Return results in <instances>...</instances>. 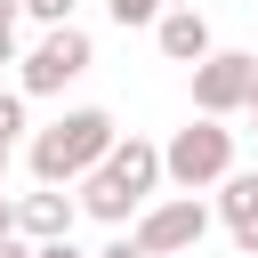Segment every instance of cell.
Instances as JSON below:
<instances>
[{
  "label": "cell",
  "mask_w": 258,
  "mask_h": 258,
  "mask_svg": "<svg viewBox=\"0 0 258 258\" xmlns=\"http://www.w3.org/2000/svg\"><path fill=\"white\" fill-rule=\"evenodd\" d=\"M113 113L105 105H73V113H56L40 137H32V177L40 185H81L105 153H113Z\"/></svg>",
  "instance_id": "cell-1"
},
{
  "label": "cell",
  "mask_w": 258,
  "mask_h": 258,
  "mask_svg": "<svg viewBox=\"0 0 258 258\" xmlns=\"http://www.w3.org/2000/svg\"><path fill=\"white\" fill-rule=\"evenodd\" d=\"M226 169H234V129H226L218 113L185 121V129L161 145V177H169L177 194H202V185H218Z\"/></svg>",
  "instance_id": "cell-2"
},
{
  "label": "cell",
  "mask_w": 258,
  "mask_h": 258,
  "mask_svg": "<svg viewBox=\"0 0 258 258\" xmlns=\"http://www.w3.org/2000/svg\"><path fill=\"white\" fill-rule=\"evenodd\" d=\"M89 64H97L89 32H81V24H48V32L32 40V56H16V89H24V97H56V89L81 81Z\"/></svg>",
  "instance_id": "cell-3"
},
{
  "label": "cell",
  "mask_w": 258,
  "mask_h": 258,
  "mask_svg": "<svg viewBox=\"0 0 258 258\" xmlns=\"http://www.w3.org/2000/svg\"><path fill=\"white\" fill-rule=\"evenodd\" d=\"M129 234H137L153 258L202 250V234H210V202H202V194H169V202H145V210L129 218Z\"/></svg>",
  "instance_id": "cell-4"
},
{
  "label": "cell",
  "mask_w": 258,
  "mask_h": 258,
  "mask_svg": "<svg viewBox=\"0 0 258 258\" xmlns=\"http://www.w3.org/2000/svg\"><path fill=\"white\" fill-rule=\"evenodd\" d=\"M250 81H258V48L242 56V48H210L202 64H194V113H242L250 105Z\"/></svg>",
  "instance_id": "cell-5"
},
{
  "label": "cell",
  "mask_w": 258,
  "mask_h": 258,
  "mask_svg": "<svg viewBox=\"0 0 258 258\" xmlns=\"http://www.w3.org/2000/svg\"><path fill=\"white\" fill-rule=\"evenodd\" d=\"M73 218H81V202H73L64 185L16 194V234H24V242H56V234H73Z\"/></svg>",
  "instance_id": "cell-6"
},
{
  "label": "cell",
  "mask_w": 258,
  "mask_h": 258,
  "mask_svg": "<svg viewBox=\"0 0 258 258\" xmlns=\"http://www.w3.org/2000/svg\"><path fill=\"white\" fill-rule=\"evenodd\" d=\"M218 218H226L234 250L258 258V177H250V169H226V177H218Z\"/></svg>",
  "instance_id": "cell-7"
},
{
  "label": "cell",
  "mask_w": 258,
  "mask_h": 258,
  "mask_svg": "<svg viewBox=\"0 0 258 258\" xmlns=\"http://www.w3.org/2000/svg\"><path fill=\"white\" fill-rule=\"evenodd\" d=\"M153 40H161V56H169V64H202V56L218 48V40H210V16H202V8H161Z\"/></svg>",
  "instance_id": "cell-8"
},
{
  "label": "cell",
  "mask_w": 258,
  "mask_h": 258,
  "mask_svg": "<svg viewBox=\"0 0 258 258\" xmlns=\"http://www.w3.org/2000/svg\"><path fill=\"white\" fill-rule=\"evenodd\" d=\"M73 202H81V210H89L97 226H129V218L145 210V202H137V194H129V185H121V177H113L105 161H97V169L81 177V194H73Z\"/></svg>",
  "instance_id": "cell-9"
},
{
  "label": "cell",
  "mask_w": 258,
  "mask_h": 258,
  "mask_svg": "<svg viewBox=\"0 0 258 258\" xmlns=\"http://www.w3.org/2000/svg\"><path fill=\"white\" fill-rule=\"evenodd\" d=\"M105 169L145 202L153 185H161V145H145V137H113V153H105Z\"/></svg>",
  "instance_id": "cell-10"
},
{
  "label": "cell",
  "mask_w": 258,
  "mask_h": 258,
  "mask_svg": "<svg viewBox=\"0 0 258 258\" xmlns=\"http://www.w3.org/2000/svg\"><path fill=\"white\" fill-rule=\"evenodd\" d=\"M105 16H113L121 32H153V24H161V0H105Z\"/></svg>",
  "instance_id": "cell-11"
},
{
  "label": "cell",
  "mask_w": 258,
  "mask_h": 258,
  "mask_svg": "<svg viewBox=\"0 0 258 258\" xmlns=\"http://www.w3.org/2000/svg\"><path fill=\"white\" fill-rule=\"evenodd\" d=\"M0 137H8V145L24 137V89H0Z\"/></svg>",
  "instance_id": "cell-12"
},
{
  "label": "cell",
  "mask_w": 258,
  "mask_h": 258,
  "mask_svg": "<svg viewBox=\"0 0 258 258\" xmlns=\"http://www.w3.org/2000/svg\"><path fill=\"white\" fill-rule=\"evenodd\" d=\"M24 16H40V24H73V0H24Z\"/></svg>",
  "instance_id": "cell-13"
},
{
  "label": "cell",
  "mask_w": 258,
  "mask_h": 258,
  "mask_svg": "<svg viewBox=\"0 0 258 258\" xmlns=\"http://www.w3.org/2000/svg\"><path fill=\"white\" fill-rule=\"evenodd\" d=\"M32 258H89V250H81L73 234H56V242H32Z\"/></svg>",
  "instance_id": "cell-14"
},
{
  "label": "cell",
  "mask_w": 258,
  "mask_h": 258,
  "mask_svg": "<svg viewBox=\"0 0 258 258\" xmlns=\"http://www.w3.org/2000/svg\"><path fill=\"white\" fill-rule=\"evenodd\" d=\"M97 258H153V250H145V242H137V234H121V242H105V250H97Z\"/></svg>",
  "instance_id": "cell-15"
},
{
  "label": "cell",
  "mask_w": 258,
  "mask_h": 258,
  "mask_svg": "<svg viewBox=\"0 0 258 258\" xmlns=\"http://www.w3.org/2000/svg\"><path fill=\"white\" fill-rule=\"evenodd\" d=\"M0 258H32V242L24 234H0Z\"/></svg>",
  "instance_id": "cell-16"
},
{
  "label": "cell",
  "mask_w": 258,
  "mask_h": 258,
  "mask_svg": "<svg viewBox=\"0 0 258 258\" xmlns=\"http://www.w3.org/2000/svg\"><path fill=\"white\" fill-rule=\"evenodd\" d=\"M0 64H16V24H0Z\"/></svg>",
  "instance_id": "cell-17"
},
{
  "label": "cell",
  "mask_w": 258,
  "mask_h": 258,
  "mask_svg": "<svg viewBox=\"0 0 258 258\" xmlns=\"http://www.w3.org/2000/svg\"><path fill=\"white\" fill-rule=\"evenodd\" d=\"M0 234H16V202L8 194H0Z\"/></svg>",
  "instance_id": "cell-18"
},
{
  "label": "cell",
  "mask_w": 258,
  "mask_h": 258,
  "mask_svg": "<svg viewBox=\"0 0 258 258\" xmlns=\"http://www.w3.org/2000/svg\"><path fill=\"white\" fill-rule=\"evenodd\" d=\"M16 16H24V0H0V24H16Z\"/></svg>",
  "instance_id": "cell-19"
},
{
  "label": "cell",
  "mask_w": 258,
  "mask_h": 258,
  "mask_svg": "<svg viewBox=\"0 0 258 258\" xmlns=\"http://www.w3.org/2000/svg\"><path fill=\"white\" fill-rule=\"evenodd\" d=\"M242 113H250V129H258V81H250V105H242Z\"/></svg>",
  "instance_id": "cell-20"
},
{
  "label": "cell",
  "mask_w": 258,
  "mask_h": 258,
  "mask_svg": "<svg viewBox=\"0 0 258 258\" xmlns=\"http://www.w3.org/2000/svg\"><path fill=\"white\" fill-rule=\"evenodd\" d=\"M0 177H8V137H0Z\"/></svg>",
  "instance_id": "cell-21"
},
{
  "label": "cell",
  "mask_w": 258,
  "mask_h": 258,
  "mask_svg": "<svg viewBox=\"0 0 258 258\" xmlns=\"http://www.w3.org/2000/svg\"><path fill=\"white\" fill-rule=\"evenodd\" d=\"M161 8H194V0H161Z\"/></svg>",
  "instance_id": "cell-22"
}]
</instances>
